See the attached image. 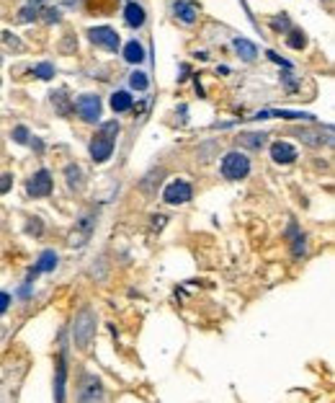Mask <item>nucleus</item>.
<instances>
[{"label": "nucleus", "instance_id": "f257e3e1", "mask_svg": "<svg viewBox=\"0 0 335 403\" xmlns=\"http://www.w3.org/2000/svg\"><path fill=\"white\" fill-rule=\"evenodd\" d=\"M72 339H75V346L86 351L91 346V341L96 339V313L91 308H82L77 315H75V323H72Z\"/></svg>", "mask_w": 335, "mask_h": 403}, {"label": "nucleus", "instance_id": "f03ea898", "mask_svg": "<svg viewBox=\"0 0 335 403\" xmlns=\"http://www.w3.org/2000/svg\"><path fill=\"white\" fill-rule=\"evenodd\" d=\"M222 176L227 181H240L250 173V158L240 150H230L225 158H222V166H219Z\"/></svg>", "mask_w": 335, "mask_h": 403}, {"label": "nucleus", "instance_id": "7ed1b4c3", "mask_svg": "<svg viewBox=\"0 0 335 403\" xmlns=\"http://www.w3.org/2000/svg\"><path fill=\"white\" fill-rule=\"evenodd\" d=\"M191 196H193V186L188 181H183V179L171 181L165 186V191H162L165 205H186V202H191Z\"/></svg>", "mask_w": 335, "mask_h": 403}, {"label": "nucleus", "instance_id": "20e7f679", "mask_svg": "<svg viewBox=\"0 0 335 403\" xmlns=\"http://www.w3.org/2000/svg\"><path fill=\"white\" fill-rule=\"evenodd\" d=\"M77 400L80 403H103V385L96 375H86L77 390Z\"/></svg>", "mask_w": 335, "mask_h": 403}, {"label": "nucleus", "instance_id": "39448f33", "mask_svg": "<svg viewBox=\"0 0 335 403\" xmlns=\"http://www.w3.org/2000/svg\"><path fill=\"white\" fill-rule=\"evenodd\" d=\"M88 36H91V42H93L96 47H103V49H108V52H116L119 44H121L119 34H116L111 26H96V29L88 31Z\"/></svg>", "mask_w": 335, "mask_h": 403}, {"label": "nucleus", "instance_id": "423d86ee", "mask_svg": "<svg viewBox=\"0 0 335 403\" xmlns=\"http://www.w3.org/2000/svg\"><path fill=\"white\" fill-rule=\"evenodd\" d=\"M75 109L82 116V122H98V119H101V98L93 96V93L80 96L77 104H75Z\"/></svg>", "mask_w": 335, "mask_h": 403}, {"label": "nucleus", "instance_id": "0eeeda50", "mask_svg": "<svg viewBox=\"0 0 335 403\" xmlns=\"http://www.w3.org/2000/svg\"><path fill=\"white\" fill-rule=\"evenodd\" d=\"M52 173L47 171V168H41V171H36L34 176H31V181L26 184V191L31 194V196H49L52 194Z\"/></svg>", "mask_w": 335, "mask_h": 403}, {"label": "nucleus", "instance_id": "6e6552de", "mask_svg": "<svg viewBox=\"0 0 335 403\" xmlns=\"http://www.w3.org/2000/svg\"><path fill=\"white\" fill-rule=\"evenodd\" d=\"M111 153H114V137L98 132L91 140V158H93V163H106V160L111 158Z\"/></svg>", "mask_w": 335, "mask_h": 403}, {"label": "nucleus", "instance_id": "1a4fd4ad", "mask_svg": "<svg viewBox=\"0 0 335 403\" xmlns=\"http://www.w3.org/2000/svg\"><path fill=\"white\" fill-rule=\"evenodd\" d=\"M271 160L278 166H289V163H294L297 160V147H291L289 142H273L271 145Z\"/></svg>", "mask_w": 335, "mask_h": 403}, {"label": "nucleus", "instance_id": "9d476101", "mask_svg": "<svg viewBox=\"0 0 335 403\" xmlns=\"http://www.w3.org/2000/svg\"><path fill=\"white\" fill-rule=\"evenodd\" d=\"M65 380H67V349H60L57 359V380H54V398L57 403H65Z\"/></svg>", "mask_w": 335, "mask_h": 403}, {"label": "nucleus", "instance_id": "9b49d317", "mask_svg": "<svg viewBox=\"0 0 335 403\" xmlns=\"http://www.w3.org/2000/svg\"><path fill=\"white\" fill-rule=\"evenodd\" d=\"M93 225H96V222H93V217H82V220H80V225H77V228H80V230H77V235H75V233L70 235V246H72V248H75V246H77V248H80V246H86V240H88V238H91V233H93Z\"/></svg>", "mask_w": 335, "mask_h": 403}, {"label": "nucleus", "instance_id": "f8f14e48", "mask_svg": "<svg viewBox=\"0 0 335 403\" xmlns=\"http://www.w3.org/2000/svg\"><path fill=\"white\" fill-rule=\"evenodd\" d=\"M124 18H127V23L132 26V29H142L145 26V21H147V16H145V8L142 6H137L134 0L124 8Z\"/></svg>", "mask_w": 335, "mask_h": 403}, {"label": "nucleus", "instance_id": "ddd939ff", "mask_svg": "<svg viewBox=\"0 0 335 403\" xmlns=\"http://www.w3.org/2000/svg\"><path fill=\"white\" fill-rule=\"evenodd\" d=\"M145 57H147V52H145V47L137 42V39H132V42L124 44V60H127L129 65H139Z\"/></svg>", "mask_w": 335, "mask_h": 403}, {"label": "nucleus", "instance_id": "4468645a", "mask_svg": "<svg viewBox=\"0 0 335 403\" xmlns=\"http://www.w3.org/2000/svg\"><path fill=\"white\" fill-rule=\"evenodd\" d=\"M297 137L307 145H325L330 142V130L322 135V130H297Z\"/></svg>", "mask_w": 335, "mask_h": 403}, {"label": "nucleus", "instance_id": "2eb2a0df", "mask_svg": "<svg viewBox=\"0 0 335 403\" xmlns=\"http://www.w3.org/2000/svg\"><path fill=\"white\" fill-rule=\"evenodd\" d=\"M173 13L181 23H193L196 21V6L193 3H186V0H181V3L173 6Z\"/></svg>", "mask_w": 335, "mask_h": 403}, {"label": "nucleus", "instance_id": "dca6fc26", "mask_svg": "<svg viewBox=\"0 0 335 403\" xmlns=\"http://www.w3.org/2000/svg\"><path fill=\"white\" fill-rule=\"evenodd\" d=\"M235 49H237V55H240L245 62H253V60L258 57V47H256L253 42H247V39H235Z\"/></svg>", "mask_w": 335, "mask_h": 403}, {"label": "nucleus", "instance_id": "f3484780", "mask_svg": "<svg viewBox=\"0 0 335 403\" xmlns=\"http://www.w3.org/2000/svg\"><path fill=\"white\" fill-rule=\"evenodd\" d=\"M57 261H60V256H57L54 251H44V254L39 256L34 271H36V274H41V271H54V269H57Z\"/></svg>", "mask_w": 335, "mask_h": 403}, {"label": "nucleus", "instance_id": "a211bd4d", "mask_svg": "<svg viewBox=\"0 0 335 403\" xmlns=\"http://www.w3.org/2000/svg\"><path fill=\"white\" fill-rule=\"evenodd\" d=\"M111 109H114L116 114L129 111V109H132V96H129L127 91H116V93L111 96Z\"/></svg>", "mask_w": 335, "mask_h": 403}, {"label": "nucleus", "instance_id": "6ab92c4d", "mask_svg": "<svg viewBox=\"0 0 335 403\" xmlns=\"http://www.w3.org/2000/svg\"><path fill=\"white\" fill-rule=\"evenodd\" d=\"M240 140H242V145H245V147L261 150V147H263V142H266V135H263V132H245V135H240Z\"/></svg>", "mask_w": 335, "mask_h": 403}, {"label": "nucleus", "instance_id": "aec40b11", "mask_svg": "<svg viewBox=\"0 0 335 403\" xmlns=\"http://www.w3.org/2000/svg\"><path fill=\"white\" fill-rule=\"evenodd\" d=\"M286 44H289L291 49H304V47H307V36H304V31L291 29L289 36H286Z\"/></svg>", "mask_w": 335, "mask_h": 403}, {"label": "nucleus", "instance_id": "412c9836", "mask_svg": "<svg viewBox=\"0 0 335 403\" xmlns=\"http://www.w3.org/2000/svg\"><path fill=\"white\" fill-rule=\"evenodd\" d=\"M39 6H41V0H29V6L26 8H21V13H18V21H34L36 16H39Z\"/></svg>", "mask_w": 335, "mask_h": 403}, {"label": "nucleus", "instance_id": "4be33fe9", "mask_svg": "<svg viewBox=\"0 0 335 403\" xmlns=\"http://www.w3.org/2000/svg\"><path fill=\"white\" fill-rule=\"evenodd\" d=\"M65 176H67L70 189H80V186H82V171H80L77 166H67V168H65Z\"/></svg>", "mask_w": 335, "mask_h": 403}, {"label": "nucleus", "instance_id": "5701e85b", "mask_svg": "<svg viewBox=\"0 0 335 403\" xmlns=\"http://www.w3.org/2000/svg\"><path fill=\"white\" fill-rule=\"evenodd\" d=\"M129 86H132L134 91H147V88H150V80H147L145 72H132V75H129Z\"/></svg>", "mask_w": 335, "mask_h": 403}, {"label": "nucleus", "instance_id": "b1692460", "mask_svg": "<svg viewBox=\"0 0 335 403\" xmlns=\"http://www.w3.org/2000/svg\"><path fill=\"white\" fill-rule=\"evenodd\" d=\"M34 75H36L39 80H49V78H54V65H52V62H39V65L34 67Z\"/></svg>", "mask_w": 335, "mask_h": 403}, {"label": "nucleus", "instance_id": "393cba45", "mask_svg": "<svg viewBox=\"0 0 335 403\" xmlns=\"http://www.w3.org/2000/svg\"><path fill=\"white\" fill-rule=\"evenodd\" d=\"M119 130H121V127H119V122L114 119V122H106V124H101V130H98V132H103V135H108V137H114V140H116Z\"/></svg>", "mask_w": 335, "mask_h": 403}, {"label": "nucleus", "instance_id": "a878e982", "mask_svg": "<svg viewBox=\"0 0 335 403\" xmlns=\"http://www.w3.org/2000/svg\"><path fill=\"white\" fill-rule=\"evenodd\" d=\"M307 254V238L304 235H297L294 238V256L299 259V256H304Z\"/></svg>", "mask_w": 335, "mask_h": 403}, {"label": "nucleus", "instance_id": "bb28decb", "mask_svg": "<svg viewBox=\"0 0 335 403\" xmlns=\"http://www.w3.org/2000/svg\"><path fill=\"white\" fill-rule=\"evenodd\" d=\"M13 140L21 142V145H26V142L31 140V137H29V130H26V127H16V130H13Z\"/></svg>", "mask_w": 335, "mask_h": 403}, {"label": "nucleus", "instance_id": "cd10ccee", "mask_svg": "<svg viewBox=\"0 0 335 403\" xmlns=\"http://www.w3.org/2000/svg\"><path fill=\"white\" fill-rule=\"evenodd\" d=\"M52 104H57V111H60V114H67V111H70V109L65 106V101H62V91L52 96Z\"/></svg>", "mask_w": 335, "mask_h": 403}, {"label": "nucleus", "instance_id": "c85d7f7f", "mask_svg": "<svg viewBox=\"0 0 335 403\" xmlns=\"http://www.w3.org/2000/svg\"><path fill=\"white\" fill-rule=\"evenodd\" d=\"M31 225L26 228V233L29 235H41V220H29Z\"/></svg>", "mask_w": 335, "mask_h": 403}, {"label": "nucleus", "instance_id": "c756f323", "mask_svg": "<svg viewBox=\"0 0 335 403\" xmlns=\"http://www.w3.org/2000/svg\"><path fill=\"white\" fill-rule=\"evenodd\" d=\"M8 305H11V295L0 290V315H3V313L8 310Z\"/></svg>", "mask_w": 335, "mask_h": 403}, {"label": "nucleus", "instance_id": "7c9ffc66", "mask_svg": "<svg viewBox=\"0 0 335 403\" xmlns=\"http://www.w3.org/2000/svg\"><path fill=\"white\" fill-rule=\"evenodd\" d=\"M11 184H13V176H0V194H6L8 189H11Z\"/></svg>", "mask_w": 335, "mask_h": 403}, {"label": "nucleus", "instance_id": "2f4dec72", "mask_svg": "<svg viewBox=\"0 0 335 403\" xmlns=\"http://www.w3.org/2000/svg\"><path fill=\"white\" fill-rule=\"evenodd\" d=\"M44 16H47V21H49V23H57V21H60V11H57V8H47V11H44Z\"/></svg>", "mask_w": 335, "mask_h": 403}, {"label": "nucleus", "instance_id": "473e14b6", "mask_svg": "<svg viewBox=\"0 0 335 403\" xmlns=\"http://www.w3.org/2000/svg\"><path fill=\"white\" fill-rule=\"evenodd\" d=\"M273 29H289V18H286V16L273 18Z\"/></svg>", "mask_w": 335, "mask_h": 403}, {"label": "nucleus", "instance_id": "72a5a7b5", "mask_svg": "<svg viewBox=\"0 0 335 403\" xmlns=\"http://www.w3.org/2000/svg\"><path fill=\"white\" fill-rule=\"evenodd\" d=\"M268 57H271V60H273L276 65H284V67H289V62H286V60H281V57H278L276 52H268Z\"/></svg>", "mask_w": 335, "mask_h": 403}]
</instances>
